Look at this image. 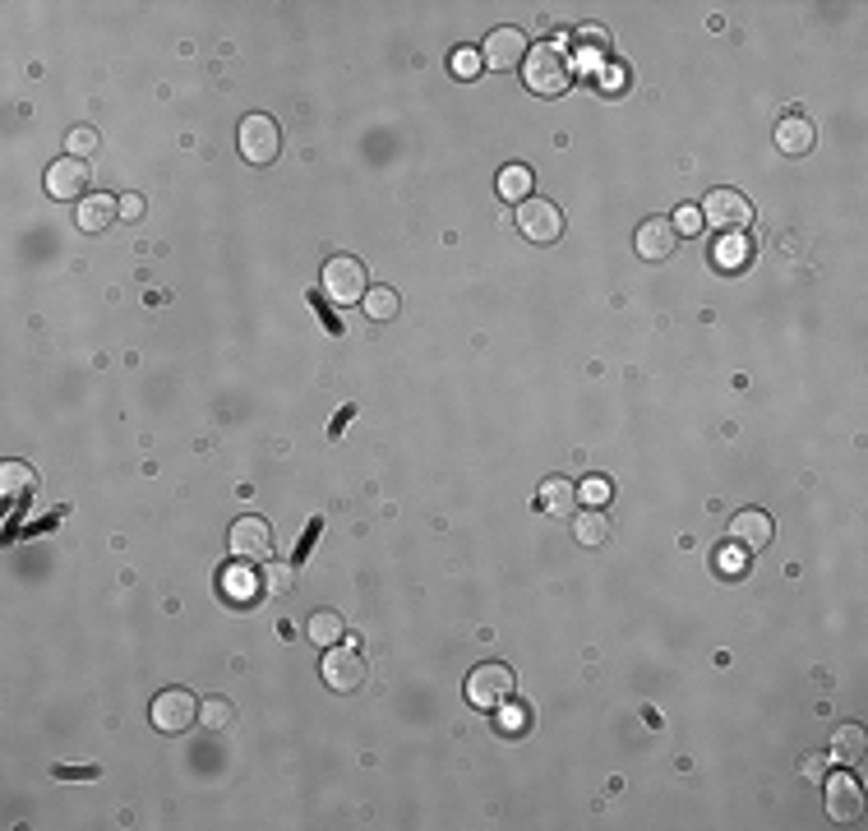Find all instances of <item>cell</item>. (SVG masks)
<instances>
[{
	"label": "cell",
	"mask_w": 868,
	"mask_h": 831,
	"mask_svg": "<svg viewBox=\"0 0 868 831\" xmlns=\"http://www.w3.org/2000/svg\"><path fill=\"white\" fill-rule=\"evenodd\" d=\"M522 79H527V88L536 97H559V93H568V84H573V61H568V51L559 47V42H541V47L527 51Z\"/></svg>",
	"instance_id": "cell-1"
},
{
	"label": "cell",
	"mask_w": 868,
	"mask_h": 831,
	"mask_svg": "<svg viewBox=\"0 0 868 831\" xmlns=\"http://www.w3.org/2000/svg\"><path fill=\"white\" fill-rule=\"evenodd\" d=\"M679 245V231L670 217H647L638 227V254L642 259H670Z\"/></svg>",
	"instance_id": "cell-14"
},
{
	"label": "cell",
	"mask_w": 868,
	"mask_h": 831,
	"mask_svg": "<svg viewBox=\"0 0 868 831\" xmlns=\"http://www.w3.org/2000/svg\"><path fill=\"white\" fill-rule=\"evenodd\" d=\"M799 767H804V776H813V781H822V776H827V758H804Z\"/></svg>",
	"instance_id": "cell-36"
},
{
	"label": "cell",
	"mask_w": 868,
	"mask_h": 831,
	"mask_svg": "<svg viewBox=\"0 0 868 831\" xmlns=\"http://www.w3.org/2000/svg\"><path fill=\"white\" fill-rule=\"evenodd\" d=\"M0 490L10 494V499H19L24 490H33V471H28L24 462H5V467H0Z\"/></svg>",
	"instance_id": "cell-26"
},
{
	"label": "cell",
	"mask_w": 868,
	"mask_h": 831,
	"mask_svg": "<svg viewBox=\"0 0 868 831\" xmlns=\"http://www.w3.org/2000/svg\"><path fill=\"white\" fill-rule=\"evenodd\" d=\"M527 721H531L527 707H518L513 698H508L504 707H499V730H504V735H508V730H513V735H522V730H527Z\"/></svg>",
	"instance_id": "cell-32"
},
{
	"label": "cell",
	"mask_w": 868,
	"mask_h": 831,
	"mask_svg": "<svg viewBox=\"0 0 868 831\" xmlns=\"http://www.w3.org/2000/svg\"><path fill=\"white\" fill-rule=\"evenodd\" d=\"M222 591H227V601L245 605V601H254V596H259V591H264V582L254 578L250 568H231L227 578H222Z\"/></svg>",
	"instance_id": "cell-22"
},
{
	"label": "cell",
	"mask_w": 868,
	"mask_h": 831,
	"mask_svg": "<svg viewBox=\"0 0 868 831\" xmlns=\"http://www.w3.org/2000/svg\"><path fill=\"white\" fill-rule=\"evenodd\" d=\"M361 305H365V314H370L374 324H388V319L398 314V305H402V301H398V291H393V287H370V291H365V301H361Z\"/></svg>",
	"instance_id": "cell-23"
},
{
	"label": "cell",
	"mask_w": 868,
	"mask_h": 831,
	"mask_svg": "<svg viewBox=\"0 0 868 831\" xmlns=\"http://www.w3.org/2000/svg\"><path fill=\"white\" fill-rule=\"evenodd\" d=\"M601 88H605V93H619V88H624V70H610V74H605V84H601Z\"/></svg>",
	"instance_id": "cell-37"
},
{
	"label": "cell",
	"mask_w": 868,
	"mask_h": 831,
	"mask_svg": "<svg viewBox=\"0 0 868 831\" xmlns=\"http://www.w3.org/2000/svg\"><path fill=\"white\" fill-rule=\"evenodd\" d=\"M481 51L476 47H458L453 51V74H458V79H476V74H481Z\"/></svg>",
	"instance_id": "cell-31"
},
{
	"label": "cell",
	"mask_w": 868,
	"mask_h": 831,
	"mask_svg": "<svg viewBox=\"0 0 868 831\" xmlns=\"http://www.w3.org/2000/svg\"><path fill=\"white\" fill-rule=\"evenodd\" d=\"M305 633H310V642H319V647H338L342 642V633H347V624H342V615L338 610H319V615H310V628H305Z\"/></svg>",
	"instance_id": "cell-20"
},
{
	"label": "cell",
	"mask_w": 868,
	"mask_h": 831,
	"mask_svg": "<svg viewBox=\"0 0 868 831\" xmlns=\"http://www.w3.org/2000/svg\"><path fill=\"white\" fill-rule=\"evenodd\" d=\"M776 148H781L785 157H804L808 148H813V121H804V116H785V121L776 125Z\"/></svg>",
	"instance_id": "cell-18"
},
{
	"label": "cell",
	"mask_w": 868,
	"mask_h": 831,
	"mask_svg": "<svg viewBox=\"0 0 868 831\" xmlns=\"http://www.w3.org/2000/svg\"><path fill=\"white\" fill-rule=\"evenodd\" d=\"M513 698V670L508 665H476L467 679V702L481 711H499L504 702Z\"/></svg>",
	"instance_id": "cell-4"
},
{
	"label": "cell",
	"mask_w": 868,
	"mask_h": 831,
	"mask_svg": "<svg viewBox=\"0 0 868 831\" xmlns=\"http://www.w3.org/2000/svg\"><path fill=\"white\" fill-rule=\"evenodd\" d=\"M670 222H675V231H679V236H698V231H702V208L684 204L675 217H670Z\"/></svg>",
	"instance_id": "cell-33"
},
{
	"label": "cell",
	"mask_w": 868,
	"mask_h": 831,
	"mask_svg": "<svg viewBox=\"0 0 868 831\" xmlns=\"http://www.w3.org/2000/svg\"><path fill=\"white\" fill-rule=\"evenodd\" d=\"M56 776H61V781H93L97 767H56Z\"/></svg>",
	"instance_id": "cell-35"
},
{
	"label": "cell",
	"mask_w": 868,
	"mask_h": 831,
	"mask_svg": "<svg viewBox=\"0 0 868 831\" xmlns=\"http://www.w3.org/2000/svg\"><path fill=\"white\" fill-rule=\"evenodd\" d=\"M291 587H296V568H291V564H264V591H273V596H287Z\"/></svg>",
	"instance_id": "cell-27"
},
{
	"label": "cell",
	"mask_w": 868,
	"mask_h": 831,
	"mask_svg": "<svg viewBox=\"0 0 868 831\" xmlns=\"http://www.w3.org/2000/svg\"><path fill=\"white\" fill-rule=\"evenodd\" d=\"M121 217L139 222V217H144V199H139V194H121Z\"/></svg>",
	"instance_id": "cell-34"
},
{
	"label": "cell",
	"mask_w": 868,
	"mask_h": 831,
	"mask_svg": "<svg viewBox=\"0 0 868 831\" xmlns=\"http://www.w3.org/2000/svg\"><path fill=\"white\" fill-rule=\"evenodd\" d=\"M822 785H827V813H832V822H859L864 818V785H859L850 771L822 776Z\"/></svg>",
	"instance_id": "cell-11"
},
{
	"label": "cell",
	"mask_w": 868,
	"mask_h": 831,
	"mask_svg": "<svg viewBox=\"0 0 868 831\" xmlns=\"http://www.w3.org/2000/svg\"><path fill=\"white\" fill-rule=\"evenodd\" d=\"M481 61L490 65V70H513V65L527 61V37H522L518 28H495V33L485 37Z\"/></svg>",
	"instance_id": "cell-13"
},
{
	"label": "cell",
	"mask_w": 868,
	"mask_h": 831,
	"mask_svg": "<svg viewBox=\"0 0 868 831\" xmlns=\"http://www.w3.org/2000/svg\"><path fill=\"white\" fill-rule=\"evenodd\" d=\"M499 194H504L508 204H522L531 194V171L527 167H504L499 171Z\"/></svg>",
	"instance_id": "cell-25"
},
{
	"label": "cell",
	"mask_w": 868,
	"mask_h": 831,
	"mask_svg": "<svg viewBox=\"0 0 868 831\" xmlns=\"http://www.w3.org/2000/svg\"><path fill=\"white\" fill-rule=\"evenodd\" d=\"M231 702L227 698H208V702H199V721L208 725V730H222V725H231Z\"/></svg>",
	"instance_id": "cell-28"
},
{
	"label": "cell",
	"mask_w": 868,
	"mask_h": 831,
	"mask_svg": "<svg viewBox=\"0 0 868 831\" xmlns=\"http://www.w3.org/2000/svg\"><path fill=\"white\" fill-rule=\"evenodd\" d=\"M231 554L241 559V564H268L273 559V527H268L264 518H241L231 522Z\"/></svg>",
	"instance_id": "cell-7"
},
{
	"label": "cell",
	"mask_w": 868,
	"mask_h": 831,
	"mask_svg": "<svg viewBox=\"0 0 868 831\" xmlns=\"http://www.w3.org/2000/svg\"><path fill=\"white\" fill-rule=\"evenodd\" d=\"M365 291H370V268L351 254H338L324 264V296L333 305H361Z\"/></svg>",
	"instance_id": "cell-2"
},
{
	"label": "cell",
	"mask_w": 868,
	"mask_h": 831,
	"mask_svg": "<svg viewBox=\"0 0 868 831\" xmlns=\"http://www.w3.org/2000/svg\"><path fill=\"white\" fill-rule=\"evenodd\" d=\"M772 536H776V522L767 518L762 508H739L735 518H730V541L744 545L748 554L767 550V545H772Z\"/></svg>",
	"instance_id": "cell-12"
},
{
	"label": "cell",
	"mask_w": 868,
	"mask_h": 831,
	"mask_svg": "<svg viewBox=\"0 0 868 831\" xmlns=\"http://www.w3.org/2000/svg\"><path fill=\"white\" fill-rule=\"evenodd\" d=\"M573 536H578V545H587V550H596V545L610 541V522H605L601 508H587V513L573 522Z\"/></svg>",
	"instance_id": "cell-21"
},
{
	"label": "cell",
	"mask_w": 868,
	"mask_h": 831,
	"mask_svg": "<svg viewBox=\"0 0 868 831\" xmlns=\"http://www.w3.org/2000/svg\"><path fill=\"white\" fill-rule=\"evenodd\" d=\"M278 153H282L278 121H273V116H264V111L245 116V121H241V157H245V162H250V167H268Z\"/></svg>",
	"instance_id": "cell-3"
},
{
	"label": "cell",
	"mask_w": 868,
	"mask_h": 831,
	"mask_svg": "<svg viewBox=\"0 0 868 831\" xmlns=\"http://www.w3.org/2000/svg\"><path fill=\"white\" fill-rule=\"evenodd\" d=\"M712 568L721 573V578H744L748 573V550L744 545H735V541H725L721 550L712 554Z\"/></svg>",
	"instance_id": "cell-24"
},
{
	"label": "cell",
	"mask_w": 868,
	"mask_h": 831,
	"mask_svg": "<svg viewBox=\"0 0 868 831\" xmlns=\"http://www.w3.org/2000/svg\"><path fill=\"white\" fill-rule=\"evenodd\" d=\"M79 227L84 231H107L116 217H121V199L116 194H88V199H79Z\"/></svg>",
	"instance_id": "cell-16"
},
{
	"label": "cell",
	"mask_w": 868,
	"mask_h": 831,
	"mask_svg": "<svg viewBox=\"0 0 868 831\" xmlns=\"http://www.w3.org/2000/svg\"><path fill=\"white\" fill-rule=\"evenodd\" d=\"M610 494H615V490H610V481H605V476H587V481L578 485V499L587 508H605V504H610Z\"/></svg>",
	"instance_id": "cell-29"
},
{
	"label": "cell",
	"mask_w": 868,
	"mask_h": 831,
	"mask_svg": "<svg viewBox=\"0 0 868 831\" xmlns=\"http://www.w3.org/2000/svg\"><path fill=\"white\" fill-rule=\"evenodd\" d=\"M864 758H868L864 725H841L832 735V762H841V767H864Z\"/></svg>",
	"instance_id": "cell-17"
},
{
	"label": "cell",
	"mask_w": 868,
	"mask_h": 831,
	"mask_svg": "<svg viewBox=\"0 0 868 831\" xmlns=\"http://www.w3.org/2000/svg\"><path fill=\"white\" fill-rule=\"evenodd\" d=\"M65 153H70V157H93L97 153V130H88V125L70 130V134H65Z\"/></svg>",
	"instance_id": "cell-30"
},
{
	"label": "cell",
	"mask_w": 868,
	"mask_h": 831,
	"mask_svg": "<svg viewBox=\"0 0 868 831\" xmlns=\"http://www.w3.org/2000/svg\"><path fill=\"white\" fill-rule=\"evenodd\" d=\"M716 264L730 268V273L753 264V241H748V231H725L721 241H716Z\"/></svg>",
	"instance_id": "cell-19"
},
{
	"label": "cell",
	"mask_w": 868,
	"mask_h": 831,
	"mask_svg": "<svg viewBox=\"0 0 868 831\" xmlns=\"http://www.w3.org/2000/svg\"><path fill=\"white\" fill-rule=\"evenodd\" d=\"M518 231L531 245H555L564 236V213L550 199H522L518 204Z\"/></svg>",
	"instance_id": "cell-5"
},
{
	"label": "cell",
	"mask_w": 868,
	"mask_h": 831,
	"mask_svg": "<svg viewBox=\"0 0 868 831\" xmlns=\"http://www.w3.org/2000/svg\"><path fill=\"white\" fill-rule=\"evenodd\" d=\"M702 222H712L721 231H744L753 222V204L739 190H712L702 204Z\"/></svg>",
	"instance_id": "cell-9"
},
{
	"label": "cell",
	"mask_w": 868,
	"mask_h": 831,
	"mask_svg": "<svg viewBox=\"0 0 868 831\" xmlns=\"http://www.w3.org/2000/svg\"><path fill=\"white\" fill-rule=\"evenodd\" d=\"M88 181H93V171H88L84 157H56L47 167V194L51 199H88Z\"/></svg>",
	"instance_id": "cell-10"
},
{
	"label": "cell",
	"mask_w": 868,
	"mask_h": 831,
	"mask_svg": "<svg viewBox=\"0 0 868 831\" xmlns=\"http://www.w3.org/2000/svg\"><path fill=\"white\" fill-rule=\"evenodd\" d=\"M536 504H541L550 518H568V513L578 508V485L564 481V476H545L541 494H536Z\"/></svg>",
	"instance_id": "cell-15"
},
{
	"label": "cell",
	"mask_w": 868,
	"mask_h": 831,
	"mask_svg": "<svg viewBox=\"0 0 868 831\" xmlns=\"http://www.w3.org/2000/svg\"><path fill=\"white\" fill-rule=\"evenodd\" d=\"M194 721H199V702H194V693H185V688H167V693H157L153 698V725L162 730V735H185Z\"/></svg>",
	"instance_id": "cell-6"
},
{
	"label": "cell",
	"mask_w": 868,
	"mask_h": 831,
	"mask_svg": "<svg viewBox=\"0 0 868 831\" xmlns=\"http://www.w3.org/2000/svg\"><path fill=\"white\" fill-rule=\"evenodd\" d=\"M319 675H324V684L333 693H356L365 684V656L356 647H328Z\"/></svg>",
	"instance_id": "cell-8"
}]
</instances>
